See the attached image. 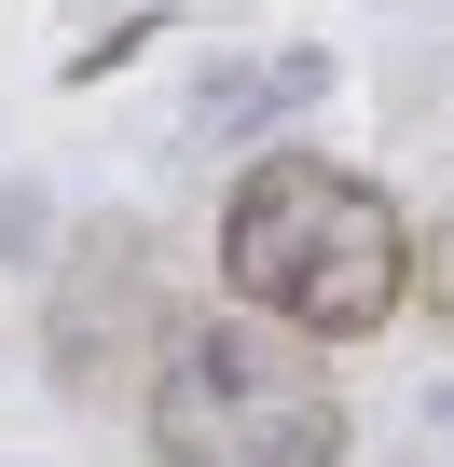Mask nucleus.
<instances>
[{
	"label": "nucleus",
	"instance_id": "nucleus-1",
	"mask_svg": "<svg viewBox=\"0 0 454 467\" xmlns=\"http://www.w3.org/2000/svg\"><path fill=\"white\" fill-rule=\"evenodd\" d=\"M220 303L290 330V344H372L399 303H413V220L331 165V151H248L235 206H220Z\"/></svg>",
	"mask_w": 454,
	"mask_h": 467
},
{
	"label": "nucleus",
	"instance_id": "nucleus-5",
	"mask_svg": "<svg viewBox=\"0 0 454 467\" xmlns=\"http://www.w3.org/2000/svg\"><path fill=\"white\" fill-rule=\"evenodd\" d=\"M413 303L454 330V220H440V234H413Z\"/></svg>",
	"mask_w": 454,
	"mask_h": 467
},
{
	"label": "nucleus",
	"instance_id": "nucleus-4",
	"mask_svg": "<svg viewBox=\"0 0 454 467\" xmlns=\"http://www.w3.org/2000/svg\"><path fill=\"white\" fill-rule=\"evenodd\" d=\"M317 97H331V56H317V42H262V56H220V69L193 83V110H179V124H193V138H220V151H276Z\"/></svg>",
	"mask_w": 454,
	"mask_h": 467
},
{
	"label": "nucleus",
	"instance_id": "nucleus-2",
	"mask_svg": "<svg viewBox=\"0 0 454 467\" xmlns=\"http://www.w3.org/2000/svg\"><path fill=\"white\" fill-rule=\"evenodd\" d=\"M138 426H152V467H344V440H358L331 358L262 330V317H235V303L165 330Z\"/></svg>",
	"mask_w": 454,
	"mask_h": 467
},
{
	"label": "nucleus",
	"instance_id": "nucleus-3",
	"mask_svg": "<svg viewBox=\"0 0 454 467\" xmlns=\"http://www.w3.org/2000/svg\"><path fill=\"white\" fill-rule=\"evenodd\" d=\"M138 358H165V330H152V234L97 220L56 262V371L69 385H124Z\"/></svg>",
	"mask_w": 454,
	"mask_h": 467
}]
</instances>
